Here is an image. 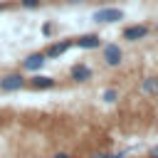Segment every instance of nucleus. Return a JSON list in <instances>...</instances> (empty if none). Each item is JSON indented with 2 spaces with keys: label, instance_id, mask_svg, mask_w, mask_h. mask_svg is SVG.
<instances>
[{
  "label": "nucleus",
  "instance_id": "f257e3e1",
  "mask_svg": "<svg viewBox=\"0 0 158 158\" xmlns=\"http://www.w3.org/2000/svg\"><path fill=\"white\" fill-rule=\"evenodd\" d=\"M91 20L99 22V25L118 22V20H123V10H121V7H99V10L91 15Z\"/></svg>",
  "mask_w": 158,
  "mask_h": 158
},
{
  "label": "nucleus",
  "instance_id": "f03ea898",
  "mask_svg": "<svg viewBox=\"0 0 158 158\" xmlns=\"http://www.w3.org/2000/svg\"><path fill=\"white\" fill-rule=\"evenodd\" d=\"M22 86H25V77L17 74V72L5 74V77L0 79V89H2V91H17V89H22Z\"/></svg>",
  "mask_w": 158,
  "mask_h": 158
},
{
  "label": "nucleus",
  "instance_id": "7ed1b4c3",
  "mask_svg": "<svg viewBox=\"0 0 158 158\" xmlns=\"http://www.w3.org/2000/svg\"><path fill=\"white\" fill-rule=\"evenodd\" d=\"M121 59H123L121 47H118V44H114V42H109V44L104 47V62H106L109 67H118V64H121Z\"/></svg>",
  "mask_w": 158,
  "mask_h": 158
},
{
  "label": "nucleus",
  "instance_id": "20e7f679",
  "mask_svg": "<svg viewBox=\"0 0 158 158\" xmlns=\"http://www.w3.org/2000/svg\"><path fill=\"white\" fill-rule=\"evenodd\" d=\"M148 25H128L126 30H123V40H128V42H138V40H143V37H148Z\"/></svg>",
  "mask_w": 158,
  "mask_h": 158
},
{
  "label": "nucleus",
  "instance_id": "39448f33",
  "mask_svg": "<svg viewBox=\"0 0 158 158\" xmlns=\"http://www.w3.org/2000/svg\"><path fill=\"white\" fill-rule=\"evenodd\" d=\"M72 44H74L72 40H62V42H54V44H49V47L44 49V57H47V59H57V57H62V54H64V52H67Z\"/></svg>",
  "mask_w": 158,
  "mask_h": 158
},
{
  "label": "nucleus",
  "instance_id": "423d86ee",
  "mask_svg": "<svg viewBox=\"0 0 158 158\" xmlns=\"http://www.w3.org/2000/svg\"><path fill=\"white\" fill-rule=\"evenodd\" d=\"M44 62H47L44 52H35V54H27V57H25L22 67H25L27 72H37V69H42V67H44Z\"/></svg>",
  "mask_w": 158,
  "mask_h": 158
},
{
  "label": "nucleus",
  "instance_id": "0eeeda50",
  "mask_svg": "<svg viewBox=\"0 0 158 158\" xmlns=\"http://www.w3.org/2000/svg\"><path fill=\"white\" fill-rule=\"evenodd\" d=\"M101 44V40H99V35H81V37H77L74 40V47H81V49H96Z\"/></svg>",
  "mask_w": 158,
  "mask_h": 158
},
{
  "label": "nucleus",
  "instance_id": "6e6552de",
  "mask_svg": "<svg viewBox=\"0 0 158 158\" xmlns=\"http://www.w3.org/2000/svg\"><path fill=\"white\" fill-rule=\"evenodd\" d=\"M69 77H72L74 81H86V79H91V69H89L86 64H74L72 72H69Z\"/></svg>",
  "mask_w": 158,
  "mask_h": 158
},
{
  "label": "nucleus",
  "instance_id": "1a4fd4ad",
  "mask_svg": "<svg viewBox=\"0 0 158 158\" xmlns=\"http://www.w3.org/2000/svg\"><path fill=\"white\" fill-rule=\"evenodd\" d=\"M30 86H35V89H52L54 86V79L52 77H44V74H37V77L30 79Z\"/></svg>",
  "mask_w": 158,
  "mask_h": 158
},
{
  "label": "nucleus",
  "instance_id": "9d476101",
  "mask_svg": "<svg viewBox=\"0 0 158 158\" xmlns=\"http://www.w3.org/2000/svg\"><path fill=\"white\" fill-rule=\"evenodd\" d=\"M141 91H146V94H153V91H158V79H143V84H141Z\"/></svg>",
  "mask_w": 158,
  "mask_h": 158
},
{
  "label": "nucleus",
  "instance_id": "9b49d317",
  "mask_svg": "<svg viewBox=\"0 0 158 158\" xmlns=\"http://www.w3.org/2000/svg\"><path fill=\"white\" fill-rule=\"evenodd\" d=\"M101 99H104V101H116V91H114V89H106V91L101 94Z\"/></svg>",
  "mask_w": 158,
  "mask_h": 158
},
{
  "label": "nucleus",
  "instance_id": "f8f14e48",
  "mask_svg": "<svg viewBox=\"0 0 158 158\" xmlns=\"http://www.w3.org/2000/svg\"><path fill=\"white\" fill-rule=\"evenodd\" d=\"M20 5H22V7H40L42 0H20Z\"/></svg>",
  "mask_w": 158,
  "mask_h": 158
},
{
  "label": "nucleus",
  "instance_id": "ddd939ff",
  "mask_svg": "<svg viewBox=\"0 0 158 158\" xmlns=\"http://www.w3.org/2000/svg\"><path fill=\"white\" fill-rule=\"evenodd\" d=\"M94 158H123V153H116V156H109V153H96Z\"/></svg>",
  "mask_w": 158,
  "mask_h": 158
},
{
  "label": "nucleus",
  "instance_id": "4468645a",
  "mask_svg": "<svg viewBox=\"0 0 158 158\" xmlns=\"http://www.w3.org/2000/svg\"><path fill=\"white\" fill-rule=\"evenodd\" d=\"M148 158H158V146H153V148L148 151Z\"/></svg>",
  "mask_w": 158,
  "mask_h": 158
},
{
  "label": "nucleus",
  "instance_id": "2eb2a0df",
  "mask_svg": "<svg viewBox=\"0 0 158 158\" xmlns=\"http://www.w3.org/2000/svg\"><path fill=\"white\" fill-rule=\"evenodd\" d=\"M42 32H44V35H49V32H52V25H49V22H44V25H42Z\"/></svg>",
  "mask_w": 158,
  "mask_h": 158
},
{
  "label": "nucleus",
  "instance_id": "dca6fc26",
  "mask_svg": "<svg viewBox=\"0 0 158 158\" xmlns=\"http://www.w3.org/2000/svg\"><path fill=\"white\" fill-rule=\"evenodd\" d=\"M52 158H72V156H69V153H54Z\"/></svg>",
  "mask_w": 158,
  "mask_h": 158
}]
</instances>
